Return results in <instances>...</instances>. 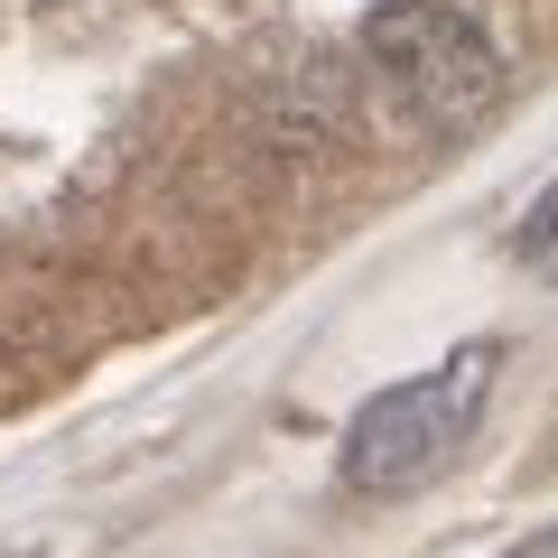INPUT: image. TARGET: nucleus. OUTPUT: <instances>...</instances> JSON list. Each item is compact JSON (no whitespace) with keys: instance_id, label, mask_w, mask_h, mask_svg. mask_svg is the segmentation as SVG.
<instances>
[{"instance_id":"nucleus-1","label":"nucleus","mask_w":558,"mask_h":558,"mask_svg":"<svg viewBox=\"0 0 558 558\" xmlns=\"http://www.w3.org/2000/svg\"><path fill=\"white\" fill-rule=\"evenodd\" d=\"M494 363H502L494 344H457L438 373H410V381H391V391H373L354 410V428H344V484L373 494V502L438 484L447 465L465 457V438H475Z\"/></svg>"},{"instance_id":"nucleus-2","label":"nucleus","mask_w":558,"mask_h":558,"mask_svg":"<svg viewBox=\"0 0 558 558\" xmlns=\"http://www.w3.org/2000/svg\"><path fill=\"white\" fill-rule=\"evenodd\" d=\"M363 57L381 65V84L410 112L438 121V131L494 112V94H502V47L465 20L457 0H381L373 20H363Z\"/></svg>"},{"instance_id":"nucleus-3","label":"nucleus","mask_w":558,"mask_h":558,"mask_svg":"<svg viewBox=\"0 0 558 558\" xmlns=\"http://www.w3.org/2000/svg\"><path fill=\"white\" fill-rule=\"evenodd\" d=\"M512 260H521L531 279H558V186H539L531 215L512 223Z\"/></svg>"}]
</instances>
